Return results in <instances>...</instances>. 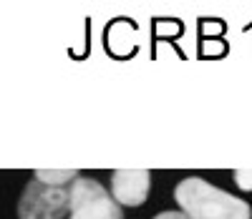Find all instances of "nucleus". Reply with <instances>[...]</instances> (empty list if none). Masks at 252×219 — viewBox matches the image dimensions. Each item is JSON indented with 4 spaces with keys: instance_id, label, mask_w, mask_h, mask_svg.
<instances>
[{
    "instance_id": "f257e3e1",
    "label": "nucleus",
    "mask_w": 252,
    "mask_h": 219,
    "mask_svg": "<svg viewBox=\"0 0 252 219\" xmlns=\"http://www.w3.org/2000/svg\"><path fill=\"white\" fill-rule=\"evenodd\" d=\"M174 199L192 219H252V209L245 199L199 177L182 179L174 189Z\"/></svg>"
},
{
    "instance_id": "f03ea898",
    "label": "nucleus",
    "mask_w": 252,
    "mask_h": 219,
    "mask_svg": "<svg viewBox=\"0 0 252 219\" xmlns=\"http://www.w3.org/2000/svg\"><path fill=\"white\" fill-rule=\"evenodd\" d=\"M71 212V187H48L35 177L18 202V219H63Z\"/></svg>"
},
{
    "instance_id": "7ed1b4c3",
    "label": "nucleus",
    "mask_w": 252,
    "mask_h": 219,
    "mask_svg": "<svg viewBox=\"0 0 252 219\" xmlns=\"http://www.w3.org/2000/svg\"><path fill=\"white\" fill-rule=\"evenodd\" d=\"M68 219H124L121 204L96 179L81 177L71 184Z\"/></svg>"
},
{
    "instance_id": "20e7f679",
    "label": "nucleus",
    "mask_w": 252,
    "mask_h": 219,
    "mask_svg": "<svg viewBox=\"0 0 252 219\" xmlns=\"http://www.w3.org/2000/svg\"><path fill=\"white\" fill-rule=\"evenodd\" d=\"M152 174L146 169H124L111 174V194L121 207H139L146 202Z\"/></svg>"
},
{
    "instance_id": "39448f33",
    "label": "nucleus",
    "mask_w": 252,
    "mask_h": 219,
    "mask_svg": "<svg viewBox=\"0 0 252 219\" xmlns=\"http://www.w3.org/2000/svg\"><path fill=\"white\" fill-rule=\"evenodd\" d=\"M35 179L48 187H71L81 177L76 169H40V171H35Z\"/></svg>"
},
{
    "instance_id": "423d86ee",
    "label": "nucleus",
    "mask_w": 252,
    "mask_h": 219,
    "mask_svg": "<svg viewBox=\"0 0 252 219\" xmlns=\"http://www.w3.org/2000/svg\"><path fill=\"white\" fill-rule=\"evenodd\" d=\"M235 184L242 191H252V171H235Z\"/></svg>"
},
{
    "instance_id": "0eeeda50",
    "label": "nucleus",
    "mask_w": 252,
    "mask_h": 219,
    "mask_svg": "<svg viewBox=\"0 0 252 219\" xmlns=\"http://www.w3.org/2000/svg\"><path fill=\"white\" fill-rule=\"evenodd\" d=\"M154 219H192V217H189L187 212H161Z\"/></svg>"
}]
</instances>
